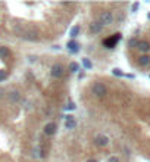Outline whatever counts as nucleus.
<instances>
[{"mask_svg": "<svg viewBox=\"0 0 150 162\" xmlns=\"http://www.w3.org/2000/svg\"><path fill=\"white\" fill-rule=\"evenodd\" d=\"M121 40V34L118 33V34H113L112 37H107V38H104L103 40V46L106 47V49H113L115 47V44Z\"/></svg>", "mask_w": 150, "mask_h": 162, "instance_id": "f257e3e1", "label": "nucleus"}, {"mask_svg": "<svg viewBox=\"0 0 150 162\" xmlns=\"http://www.w3.org/2000/svg\"><path fill=\"white\" fill-rule=\"evenodd\" d=\"M99 22L102 24V25H110V24L113 22V15H112V12L110 11H104L102 12V15H100V18H99Z\"/></svg>", "mask_w": 150, "mask_h": 162, "instance_id": "f03ea898", "label": "nucleus"}, {"mask_svg": "<svg viewBox=\"0 0 150 162\" xmlns=\"http://www.w3.org/2000/svg\"><path fill=\"white\" fill-rule=\"evenodd\" d=\"M106 92H107V90H106L104 84H102V83H96V84L93 86V94L97 96V97H104Z\"/></svg>", "mask_w": 150, "mask_h": 162, "instance_id": "7ed1b4c3", "label": "nucleus"}, {"mask_svg": "<svg viewBox=\"0 0 150 162\" xmlns=\"http://www.w3.org/2000/svg\"><path fill=\"white\" fill-rule=\"evenodd\" d=\"M63 66L60 65V63H56V65H53L52 66V71H50V75L53 77V78H60L62 75H63Z\"/></svg>", "mask_w": 150, "mask_h": 162, "instance_id": "20e7f679", "label": "nucleus"}, {"mask_svg": "<svg viewBox=\"0 0 150 162\" xmlns=\"http://www.w3.org/2000/svg\"><path fill=\"white\" fill-rule=\"evenodd\" d=\"M94 143H96L99 147H104V146H107V144H109V137H107V136H104V134H99V136H96Z\"/></svg>", "mask_w": 150, "mask_h": 162, "instance_id": "39448f33", "label": "nucleus"}, {"mask_svg": "<svg viewBox=\"0 0 150 162\" xmlns=\"http://www.w3.org/2000/svg\"><path fill=\"white\" fill-rule=\"evenodd\" d=\"M56 131H58V125L55 122H49L44 125V134L46 136H53Z\"/></svg>", "mask_w": 150, "mask_h": 162, "instance_id": "423d86ee", "label": "nucleus"}, {"mask_svg": "<svg viewBox=\"0 0 150 162\" xmlns=\"http://www.w3.org/2000/svg\"><path fill=\"white\" fill-rule=\"evenodd\" d=\"M65 127L68 130H72V128L77 127V122H75V118L72 115H66L65 116Z\"/></svg>", "mask_w": 150, "mask_h": 162, "instance_id": "0eeeda50", "label": "nucleus"}, {"mask_svg": "<svg viewBox=\"0 0 150 162\" xmlns=\"http://www.w3.org/2000/svg\"><path fill=\"white\" fill-rule=\"evenodd\" d=\"M66 47H68V50L72 52V53H78V50H80V44H78L75 40H69L68 44H66Z\"/></svg>", "mask_w": 150, "mask_h": 162, "instance_id": "6e6552de", "label": "nucleus"}, {"mask_svg": "<svg viewBox=\"0 0 150 162\" xmlns=\"http://www.w3.org/2000/svg\"><path fill=\"white\" fill-rule=\"evenodd\" d=\"M9 100H11L12 103H16V102H19L21 100V93L18 92V90H13V92L9 93Z\"/></svg>", "mask_w": 150, "mask_h": 162, "instance_id": "1a4fd4ad", "label": "nucleus"}, {"mask_svg": "<svg viewBox=\"0 0 150 162\" xmlns=\"http://www.w3.org/2000/svg\"><path fill=\"white\" fill-rule=\"evenodd\" d=\"M90 30H91L94 34H99V33L103 30V25L99 22V21H96V22H91V24H90Z\"/></svg>", "mask_w": 150, "mask_h": 162, "instance_id": "9d476101", "label": "nucleus"}, {"mask_svg": "<svg viewBox=\"0 0 150 162\" xmlns=\"http://www.w3.org/2000/svg\"><path fill=\"white\" fill-rule=\"evenodd\" d=\"M136 47L139 49L140 52H149V50H150V44L147 43V41H139Z\"/></svg>", "mask_w": 150, "mask_h": 162, "instance_id": "9b49d317", "label": "nucleus"}, {"mask_svg": "<svg viewBox=\"0 0 150 162\" xmlns=\"http://www.w3.org/2000/svg\"><path fill=\"white\" fill-rule=\"evenodd\" d=\"M11 56V50H9V47L6 46H0V58L2 59H6Z\"/></svg>", "mask_w": 150, "mask_h": 162, "instance_id": "f8f14e48", "label": "nucleus"}, {"mask_svg": "<svg viewBox=\"0 0 150 162\" xmlns=\"http://www.w3.org/2000/svg\"><path fill=\"white\" fill-rule=\"evenodd\" d=\"M80 31H81V27H80V25H74V27L71 28L69 35L72 37V38H75V37H78V34H80Z\"/></svg>", "mask_w": 150, "mask_h": 162, "instance_id": "ddd939ff", "label": "nucleus"}, {"mask_svg": "<svg viewBox=\"0 0 150 162\" xmlns=\"http://www.w3.org/2000/svg\"><path fill=\"white\" fill-rule=\"evenodd\" d=\"M139 63L141 66H146V65H149L150 63V56L147 55H143V56H140L139 58Z\"/></svg>", "mask_w": 150, "mask_h": 162, "instance_id": "4468645a", "label": "nucleus"}, {"mask_svg": "<svg viewBox=\"0 0 150 162\" xmlns=\"http://www.w3.org/2000/svg\"><path fill=\"white\" fill-rule=\"evenodd\" d=\"M69 71L71 72H78L80 71V65L77 62H71L69 63Z\"/></svg>", "mask_w": 150, "mask_h": 162, "instance_id": "2eb2a0df", "label": "nucleus"}, {"mask_svg": "<svg viewBox=\"0 0 150 162\" xmlns=\"http://www.w3.org/2000/svg\"><path fill=\"white\" fill-rule=\"evenodd\" d=\"M82 65H84V68H87V70L93 68V63L90 62V59H88V58H84V59H82Z\"/></svg>", "mask_w": 150, "mask_h": 162, "instance_id": "dca6fc26", "label": "nucleus"}, {"mask_svg": "<svg viewBox=\"0 0 150 162\" xmlns=\"http://www.w3.org/2000/svg\"><path fill=\"white\" fill-rule=\"evenodd\" d=\"M6 78H8V72L5 70H0V81L6 80Z\"/></svg>", "mask_w": 150, "mask_h": 162, "instance_id": "f3484780", "label": "nucleus"}, {"mask_svg": "<svg viewBox=\"0 0 150 162\" xmlns=\"http://www.w3.org/2000/svg\"><path fill=\"white\" fill-rule=\"evenodd\" d=\"M137 43H139V41H137L136 38H131V40L128 41V46H129V47H132V46H137Z\"/></svg>", "mask_w": 150, "mask_h": 162, "instance_id": "a211bd4d", "label": "nucleus"}, {"mask_svg": "<svg viewBox=\"0 0 150 162\" xmlns=\"http://www.w3.org/2000/svg\"><path fill=\"white\" fill-rule=\"evenodd\" d=\"M75 108H77V106H75V103H74V102H69V103H68V106H66V109H68V111H74Z\"/></svg>", "mask_w": 150, "mask_h": 162, "instance_id": "6ab92c4d", "label": "nucleus"}, {"mask_svg": "<svg viewBox=\"0 0 150 162\" xmlns=\"http://www.w3.org/2000/svg\"><path fill=\"white\" fill-rule=\"evenodd\" d=\"M112 72H113V75H118V77H121V75H122V71L119 70V68H115Z\"/></svg>", "mask_w": 150, "mask_h": 162, "instance_id": "aec40b11", "label": "nucleus"}, {"mask_svg": "<svg viewBox=\"0 0 150 162\" xmlns=\"http://www.w3.org/2000/svg\"><path fill=\"white\" fill-rule=\"evenodd\" d=\"M107 162H119V159H118L116 156H110V158H109V161H107Z\"/></svg>", "mask_w": 150, "mask_h": 162, "instance_id": "412c9836", "label": "nucleus"}, {"mask_svg": "<svg viewBox=\"0 0 150 162\" xmlns=\"http://www.w3.org/2000/svg\"><path fill=\"white\" fill-rule=\"evenodd\" d=\"M139 6H140L139 3H134V5H132V12H136V11H137V9H139Z\"/></svg>", "mask_w": 150, "mask_h": 162, "instance_id": "4be33fe9", "label": "nucleus"}, {"mask_svg": "<svg viewBox=\"0 0 150 162\" xmlns=\"http://www.w3.org/2000/svg\"><path fill=\"white\" fill-rule=\"evenodd\" d=\"M87 162H97V161H96V159H88Z\"/></svg>", "mask_w": 150, "mask_h": 162, "instance_id": "5701e85b", "label": "nucleus"}]
</instances>
